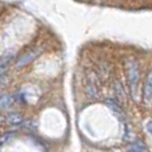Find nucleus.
I'll list each match as a JSON object with an SVG mask.
<instances>
[{
	"label": "nucleus",
	"mask_w": 152,
	"mask_h": 152,
	"mask_svg": "<svg viewBox=\"0 0 152 152\" xmlns=\"http://www.w3.org/2000/svg\"><path fill=\"white\" fill-rule=\"evenodd\" d=\"M40 53V51H31V52H28V53H26V55H23L20 59H19V61L16 63V67L18 68H20V67H24V66H27V64H29L32 60H35V59L37 58V55Z\"/></svg>",
	"instance_id": "f03ea898"
},
{
	"label": "nucleus",
	"mask_w": 152,
	"mask_h": 152,
	"mask_svg": "<svg viewBox=\"0 0 152 152\" xmlns=\"http://www.w3.org/2000/svg\"><path fill=\"white\" fill-rule=\"evenodd\" d=\"M115 89H116V94H118L120 102L126 103V94H124V89H123V87H121V84L119 83V81L115 83Z\"/></svg>",
	"instance_id": "423d86ee"
},
{
	"label": "nucleus",
	"mask_w": 152,
	"mask_h": 152,
	"mask_svg": "<svg viewBox=\"0 0 152 152\" xmlns=\"http://www.w3.org/2000/svg\"><path fill=\"white\" fill-rule=\"evenodd\" d=\"M147 128H148V132H151V123H148V127H147Z\"/></svg>",
	"instance_id": "9d476101"
},
{
	"label": "nucleus",
	"mask_w": 152,
	"mask_h": 152,
	"mask_svg": "<svg viewBox=\"0 0 152 152\" xmlns=\"http://www.w3.org/2000/svg\"><path fill=\"white\" fill-rule=\"evenodd\" d=\"M126 71H127V81L131 95L135 100L139 99V86H140V74L139 66L134 59H128L126 61Z\"/></svg>",
	"instance_id": "f257e3e1"
},
{
	"label": "nucleus",
	"mask_w": 152,
	"mask_h": 152,
	"mask_svg": "<svg viewBox=\"0 0 152 152\" xmlns=\"http://www.w3.org/2000/svg\"><path fill=\"white\" fill-rule=\"evenodd\" d=\"M129 152H144V145L140 147V145H132Z\"/></svg>",
	"instance_id": "1a4fd4ad"
},
{
	"label": "nucleus",
	"mask_w": 152,
	"mask_h": 152,
	"mask_svg": "<svg viewBox=\"0 0 152 152\" xmlns=\"http://www.w3.org/2000/svg\"><path fill=\"white\" fill-rule=\"evenodd\" d=\"M105 103H107V105H108V107H110V108H112V110L115 111L116 113H123V111H121L120 105H119V104H116V103L113 102V100H110V99H108V100H105Z\"/></svg>",
	"instance_id": "0eeeda50"
},
{
	"label": "nucleus",
	"mask_w": 152,
	"mask_h": 152,
	"mask_svg": "<svg viewBox=\"0 0 152 152\" xmlns=\"http://www.w3.org/2000/svg\"><path fill=\"white\" fill-rule=\"evenodd\" d=\"M13 104V97L10 95H5L1 100H0V110H7Z\"/></svg>",
	"instance_id": "39448f33"
},
{
	"label": "nucleus",
	"mask_w": 152,
	"mask_h": 152,
	"mask_svg": "<svg viewBox=\"0 0 152 152\" xmlns=\"http://www.w3.org/2000/svg\"><path fill=\"white\" fill-rule=\"evenodd\" d=\"M143 96L147 104H151V97H152V79L151 75H148L147 81L144 84V89H143Z\"/></svg>",
	"instance_id": "7ed1b4c3"
},
{
	"label": "nucleus",
	"mask_w": 152,
	"mask_h": 152,
	"mask_svg": "<svg viewBox=\"0 0 152 152\" xmlns=\"http://www.w3.org/2000/svg\"><path fill=\"white\" fill-rule=\"evenodd\" d=\"M8 64H4V63H0V81L3 80V75H4L5 69H7Z\"/></svg>",
	"instance_id": "6e6552de"
},
{
	"label": "nucleus",
	"mask_w": 152,
	"mask_h": 152,
	"mask_svg": "<svg viewBox=\"0 0 152 152\" xmlns=\"http://www.w3.org/2000/svg\"><path fill=\"white\" fill-rule=\"evenodd\" d=\"M21 121H23V116L20 115V113H11V115L7 116V123L8 124H20Z\"/></svg>",
	"instance_id": "20e7f679"
}]
</instances>
